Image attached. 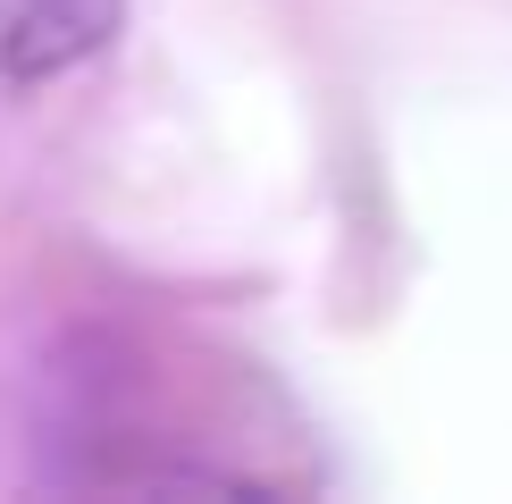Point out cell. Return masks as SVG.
I'll list each match as a JSON object with an SVG mask.
<instances>
[{
	"label": "cell",
	"mask_w": 512,
	"mask_h": 504,
	"mask_svg": "<svg viewBox=\"0 0 512 504\" xmlns=\"http://www.w3.org/2000/svg\"><path fill=\"white\" fill-rule=\"evenodd\" d=\"M118 17L126 0H0V76L17 84L68 76L118 34Z\"/></svg>",
	"instance_id": "cell-1"
}]
</instances>
